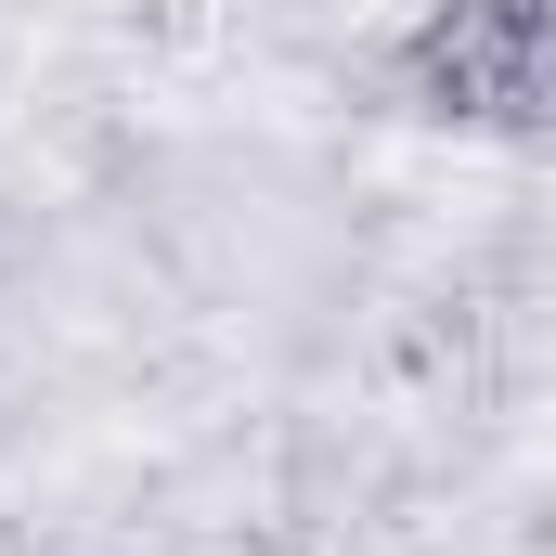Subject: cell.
I'll list each match as a JSON object with an SVG mask.
<instances>
[{"mask_svg":"<svg viewBox=\"0 0 556 556\" xmlns=\"http://www.w3.org/2000/svg\"><path fill=\"white\" fill-rule=\"evenodd\" d=\"M402 78L427 117L531 130V117H556V0H427L402 39Z\"/></svg>","mask_w":556,"mask_h":556,"instance_id":"1","label":"cell"}]
</instances>
